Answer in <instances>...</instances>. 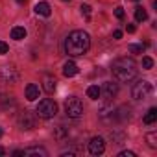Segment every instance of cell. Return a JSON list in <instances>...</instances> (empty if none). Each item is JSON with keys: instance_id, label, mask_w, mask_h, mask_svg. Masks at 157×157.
<instances>
[{"instance_id": "1f68e13d", "label": "cell", "mask_w": 157, "mask_h": 157, "mask_svg": "<svg viewBox=\"0 0 157 157\" xmlns=\"http://www.w3.org/2000/svg\"><path fill=\"white\" fill-rule=\"evenodd\" d=\"M2 135H4V131H2V128H0V137H2Z\"/></svg>"}, {"instance_id": "7c38bea8", "label": "cell", "mask_w": 157, "mask_h": 157, "mask_svg": "<svg viewBox=\"0 0 157 157\" xmlns=\"http://www.w3.org/2000/svg\"><path fill=\"white\" fill-rule=\"evenodd\" d=\"M78 70H80V68H78V65H76L74 61H67V63H65V67H63V74H65L67 78L76 76V74H78Z\"/></svg>"}, {"instance_id": "4dcf8cb0", "label": "cell", "mask_w": 157, "mask_h": 157, "mask_svg": "<svg viewBox=\"0 0 157 157\" xmlns=\"http://www.w3.org/2000/svg\"><path fill=\"white\" fill-rule=\"evenodd\" d=\"M0 155H4V148H0Z\"/></svg>"}, {"instance_id": "f1b7e54d", "label": "cell", "mask_w": 157, "mask_h": 157, "mask_svg": "<svg viewBox=\"0 0 157 157\" xmlns=\"http://www.w3.org/2000/svg\"><path fill=\"white\" fill-rule=\"evenodd\" d=\"M126 30H128V33H135V26H133V24H128Z\"/></svg>"}, {"instance_id": "9a60e30c", "label": "cell", "mask_w": 157, "mask_h": 157, "mask_svg": "<svg viewBox=\"0 0 157 157\" xmlns=\"http://www.w3.org/2000/svg\"><path fill=\"white\" fill-rule=\"evenodd\" d=\"M144 124H153L155 120H157V109L155 107H151V109H148V113L144 115Z\"/></svg>"}, {"instance_id": "603a6c76", "label": "cell", "mask_w": 157, "mask_h": 157, "mask_svg": "<svg viewBox=\"0 0 157 157\" xmlns=\"http://www.w3.org/2000/svg\"><path fill=\"white\" fill-rule=\"evenodd\" d=\"M80 10H82V15H85L87 19L91 17V8H89V6H85V4H83V6H82Z\"/></svg>"}, {"instance_id": "e0dca14e", "label": "cell", "mask_w": 157, "mask_h": 157, "mask_svg": "<svg viewBox=\"0 0 157 157\" xmlns=\"http://www.w3.org/2000/svg\"><path fill=\"white\" fill-rule=\"evenodd\" d=\"M56 80H54V78H46V80H44V91L48 93V94H52L54 91H56Z\"/></svg>"}, {"instance_id": "6da1fadb", "label": "cell", "mask_w": 157, "mask_h": 157, "mask_svg": "<svg viewBox=\"0 0 157 157\" xmlns=\"http://www.w3.org/2000/svg\"><path fill=\"white\" fill-rule=\"evenodd\" d=\"M91 46V37L87 32L83 30H74L68 33L67 41H65V50L70 57H80L83 54H87Z\"/></svg>"}, {"instance_id": "7402d4cb", "label": "cell", "mask_w": 157, "mask_h": 157, "mask_svg": "<svg viewBox=\"0 0 157 157\" xmlns=\"http://www.w3.org/2000/svg\"><path fill=\"white\" fill-rule=\"evenodd\" d=\"M8 50H10L8 43H4V41H0V56H4V54H8Z\"/></svg>"}, {"instance_id": "f546056e", "label": "cell", "mask_w": 157, "mask_h": 157, "mask_svg": "<svg viewBox=\"0 0 157 157\" xmlns=\"http://www.w3.org/2000/svg\"><path fill=\"white\" fill-rule=\"evenodd\" d=\"M17 2H19V4H24V2H26V0H17Z\"/></svg>"}, {"instance_id": "d6986e66", "label": "cell", "mask_w": 157, "mask_h": 157, "mask_svg": "<svg viewBox=\"0 0 157 157\" xmlns=\"http://www.w3.org/2000/svg\"><path fill=\"white\" fill-rule=\"evenodd\" d=\"M54 135H56V139H59V140H61V139L68 137V131H67L63 126H57V128H56V131H54Z\"/></svg>"}, {"instance_id": "d4e9b609", "label": "cell", "mask_w": 157, "mask_h": 157, "mask_svg": "<svg viewBox=\"0 0 157 157\" xmlns=\"http://www.w3.org/2000/svg\"><path fill=\"white\" fill-rule=\"evenodd\" d=\"M118 155H120V157H137L135 151H120Z\"/></svg>"}, {"instance_id": "ac0fdd59", "label": "cell", "mask_w": 157, "mask_h": 157, "mask_svg": "<svg viewBox=\"0 0 157 157\" xmlns=\"http://www.w3.org/2000/svg\"><path fill=\"white\" fill-rule=\"evenodd\" d=\"M146 19H148V13H146L140 6H139V8H135V21H137V22H144Z\"/></svg>"}, {"instance_id": "d6a6232c", "label": "cell", "mask_w": 157, "mask_h": 157, "mask_svg": "<svg viewBox=\"0 0 157 157\" xmlns=\"http://www.w3.org/2000/svg\"><path fill=\"white\" fill-rule=\"evenodd\" d=\"M63 2H70V0H63Z\"/></svg>"}, {"instance_id": "5b68a950", "label": "cell", "mask_w": 157, "mask_h": 157, "mask_svg": "<svg viewBox=\"0 0 157 157\" xmlns=\"http://www.w3.org/2000/svg\"><path fill=\"white\" fill-rule=\"evenodd\" d=\"M56 113H57V104H56L54 100L44 98V100L39 102V105H37V115H39L41 118H54Z\"/></svg>"}, {"instance_id": "8992f818", "label": "cell", "mask_w": 157, "mask_h": 157, "mask_svg": "<svg viewBox=\"0 0 157 157\" xmlns=\"http://www.w3.org/2000/svg\"><path fill=\"white\" fill-rule=\"evenodd\" d=\"M17 124H19V128L21 129H33L35 128V117H33V113H30V111H22L19 117H17Z\"/></svg>"}, {"instance_id": "2e32d148", "label": "cell", "mask_w": 157, "mask_h": 157, "mask_svg": "<svg viewBox=\"0 0 157 157\" xmlns=\"http://www.w3.org/2000/svg\"><path fill=\"white\" fill-rule=\"evenodd\" d=\"M87 96H89L91 100H98V98H100V87H98V85H91V87L87 89Z\"/></svg>"}, {"instance_id": "cb8c5ba5", "label": "cell", "mask_w": 157, "mask_h": 157, "mask_svg": "<svg viewBox=\"0 0 157 157\" xmlns=\"http://www.w3.org/2000/svg\"><path fill=\"white\" fill-rule=\"evenodd\" d=\"M155 140V135H148V144H150V148H157V142H153Z\"/></svg>"}, {"instance_id": "9c48e42d", "label": "cell", "mask_w": 157, "mask_h": 157, "mask_svg": "<svg viewBox=\"0 0 157 157\" xmlns=\"http://www.w3.org/2000/svg\"><path fill=\"white\" fill-rule=\"evenodd\" d=\"M100 94H104L107 100H111V98H115V96L118 94V85L113 83V82H107V83H104V87L100 89Z\"/></svg>"}, {"instance_id": "5bb4252c", "label": "cell", "mask_w": 157, "mask_h": 157, "mask_svg": "<svg viewBox=\"0 0 157 157\" xmlns=\"http://www.w3.org/2000/svg\"><path fill=\"white\" fill-rule=\"evenodd\" d=\"M24 37H26V30H24L22 26H15V28L11 30V39L21 41V39H24Z\"/></svg>"}, {"instance_id": "83f0119b", "label": "cell", "mask_w": 157, "mask_h": 157, "mask_svg": "<svg viewBox=\"0 0 157 157\" xmlns=\"http://www.w3.org/2000/svg\"><path fill=\"white\" fill-rule=\"evenodd\" d=\"M113 37H115V39H122V32H120V30H115V32H113Z\"/></svg>"}, {"instance_id": "4316f807", "label": "cell", "mask_w": 157, "mask_h": 157, "mask_svg": "<svg viewBox=\"0 0 157 157\" xmlns=\"http://www.w3.org/2000/svg\"><path fill=\"white\" fill-rule=\"evenodd\" d=\"M13 157H24V150H15L13 151Z\"/></svg>"}, {"instance_id": "ba28073f", "label": "cell", "mask_w": 157, "mask_h": 157, "mask_svg": "<svg viewBox=\"0 0 157 157\" xmlns=\"http://www.w3.org/2000/svg\"><path fill=\"white\" fill-rule=\"evenodd\" d=\"M105 151V140L102 137H93L89 142V153L91 155H102Z\"/></svg>"}, {"instance_id": "277c9868", "label": "cell", "mask_w": 157, "mask_h": 157, "mask_svg": "<svg viewBox=\"0 0 157 157\" xmlns=\"http://www.w3.org/2000/svg\"><path fill=\"white\" fill-rule=\"evenodd\" d=\"M151 93H153V87H151V83H150L148 80L137 82V83L133 85V89H131V94H133L135 100H148V98L151 96Z\"/></svg>"}, {"instance_id": "8fae6325", "label": "cell", "mask_w": 157, "mask_h": 157, "mask_svg": "<svg viewBox=\"0 0 157 157\" xmlns=\"http://www.w3.org/2000/svg\"><path fill=\"white\" fill-rule=\"evenodd\" d=\"M26 98H28L30 102H35V100L39 98V87H37L35 83H28V85H26Z\"/></svg>"}, {"instance_id": "3957f363", "label": "cell", "mask_w": 157, "mask_h": 157, "mask_svg": "<svg viewBox=\"0 0 157 157\" xmlns=\"http://www.w3.org/2000/svg\"><path fill=\"white\" fill-rule=\"evenodd\" d=\"M65 113L70 118H80L83 115V104H82V100L76 98V96H68L65 100Z\"/></svg>"}, {"instance_id": "44dd1931", "label": "cell", "mask_w": 157, "mask_h": 157, "mask_svg": "<svg viewBox=\"0 0 157 157\" xmlns=\"http://www.w3.org/2000/svg\"><path fill=\"white\" fill-rule=\"evenodd\" d=\"M142 67H144V68H151V67H153V59L148 57V56L142 57Z\"/></svg>"}, {"instance_id": "ffe728a7", "label": "cell", "mask_w": 157, "mask_h": 157, "mask_svg": "<svg viewBox=\"0 0 157 157\" xmlns=\"http://www.w3.org/2000/svg\"><path fill=\"white\" fill-rule=\"evenodd\" d=\"M146 50V44H129V52L133 54H142Z\"/></svg>"}, {"instance_id": "30bf717a", "label": "cell", "mask_w": 157, "mask_h": 157, "mask_svg": "<svg viewBox=\"0 0 157 157\" xmlns=\"http://www.w3.org/2000/svg\"><path fill=\"white\" fill-rule=\"evenodd\" d=\"M32 155H37V157H48V151H46L44 148H39V146L26 148V150H24V157H32Z\"/></svg>"}, {"instance_id": "52a82bcc", "label": "cell", "mask_w": 157, "mask_h": 157, "mask_svg": "<svg viewBox=\"0 0 157 157\" xmlns=\"http://www.w3.org/2000/svg\"><path fill=\"white\" fill-rule=\"evenodd\" d=\"M0 80H2L4 83H15L19 80V72L13 68V67H2L0 68Z\"/></svg>"}, {"instance_id": "4fadbf2b", "label": "cell", "mask_w": 157, "mask_h": 157, "mask_svg": "<svg viewBox=\"0 0 157 157\" xmlns=\"http://www.w3.org/2000/svg\"><path fill=\"white\" fill-rule=\"evenodd\" d=\"M35 13L37 15H43V17H50L52 8H50L48 2H39V4H35Z\"/></svg>"}, {"instance_id": "7a4b0ae2", "label": "cell", "mask_w": 157, "mask_h": 157, "mask_svg": "<svg viewBox=\"0 0 157 157\" xmlns=\"http://www.w3.org/2000/svg\"><path fill=\"white\" fill-rule=\"evenodd\" d=\"M111 72L113 78L120 83H128L131 80H135L137 76V65L131 57H120L111 65Z\"/></svg>"}, {"instance_id": "484cf974", "label": "cell", "mask_w": 157, "mask_h": 157, "mask_svg": "<svg viewBox=\"0 0 157 157\" xmlns=\"http://www.w3.org/2000/svg\"><path fill=\"white\" fill-rule=\"evenodd\" d=\"M115 15H117V19H124V10L122 8H117L115 10Z\"/></svg>"}]
</instances>
